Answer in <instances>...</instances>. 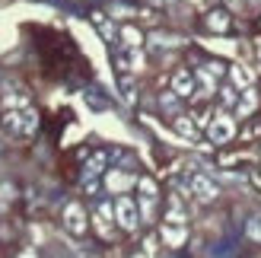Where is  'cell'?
I'll return each mask as SVG.
<instances>
[{"label": "cell", "mask_w": 261, "mask_h": 258, "mask_svg": "<svg viewBox=\"0 0 261 258\" xmlns=\"http://www.w3.org/2000/svg\"><path fill=\"white\" fill-rule=\"evenodd\" d=\"M115 220H118V226L127 229V233H130V229H137V223L143 220V217H140V208H137L130 198H124V191H121V198L115 201Z\"/></svg>", "instance_id": "6da1fadb"}, {"label": "cell", "mask_w": 261, "mask_h": 258, "mask_svg": "<svg viewBox=\"0 0 261 258\" xmlns=\"http://www.w3.org/2000/svg\"><path fill=\"white\" fill-rule=\"evenodd\" d=\"M121 89H124V99L134 102V83H130V80H121Z\"/></svg>", "instance_id": "ffe728a7"}, {"label": "cell", "mask_w": 261, "mask_h": 258, "mask_svg": "<svg viewBox=\"0 0 261 258\" xmlns=\"http://www.w3.org/2000/svg\"><path fill=\"white\" fill-rule=\"evenodd\" d=\"M121 35H124V45H130V48H140V42H143L137 29H124Z\"/></svg>", "instance_id": "9a60e30c"}, {"label": "cell", "mask_w": 261, "mask_h": 258, "mask_svg": "<svg viewBox=\"0 0 261 258\" xmlns=\"http://www.w3.org/2000/svg\"><path fill=\"white\" fill-rule=\"evenodd\" d=\"M207 134H211L214 144H226V140H232V134H236V124H232L229 115H214L211 124H207Z\"/></svg>", "instance_id": "3957f363"}, {"label": "cell", "mask_w": 261, "mask_h": 258, "mask_svg": "<svg viewBox=\"0 0 261 258\" xmlns=\"http://www.w3.org/2000/svg\"><path fill=\"white\" fill-rule=\"evenodd\" d=\"M64 226H67L73 236L86 233V211L80 204H67V208H64Z\"/></svg>", "instance_id": "5b68a950"}, {"label": "cell", "mask_w": 261, "mask_h": 258, "mask_svg": "<svg viewBox=\"0 0 261 258\" xmlns=\"http://www.w3.org/2000/svg\"><path fill=\"white\" fill-rule=\"evenodd\" d=\"M185 236H188V233H185V223H172V220H166V223H163V239L169 242V246H175V249H178L181 242H185Z\"/></svg>", "instance_id": "8992f818"}, {"label": "cell", "mask_w": 261, "mask_h": 258, "mask_svg": "<svg viewBox=\"0 0 261 258\" xmlns=\"http://www.w3.org/2000/svg\"><path fill=\"white\" fill-rule=\"evenodd\" d=\"M232 83L236 86H252V70H245V67H232Z\"/></svg>", "instance_id": "7c38bea8"}, {"label": "cell", "mask_w": 261, "mask_h": 258, "mask_svg": "<svg viewBox=\"0 0 261 258\" xmlns=\"http://www.w3.org/2000/svg\"><path fill=\"white\" fill-rule=\"evenodd\" d=\"M118 61H121V67H127V70H140V67H143L140 51L130 48V45H127V51H121V55H118Z\"/></svg>", "instance_id": "ba28073f"}, {"label": "cell", "mask_w": 261, "mask_h": 258, "mask_svg": "<svg viewBox=\"0 0 261 258\" xmlns=\"http://www.w3.org/2000/svg\"><path fill=\"white\" fill-rule=\"evenodd\" d=\"M178 99H181V96L175 93V89H172V93H166V96H163V109H169V112H175V109H178Z\"/></svg>", "instance_id": "2e32d148"}, {"label": "cell", "mask_w": 261, "mask_h": 258, "mask_svg": "<svg viewBox=\"0 0 261 258\" xmlns=\"http://www.w3.org/2000/svg\"><path fill=\"white\" fill-rule=\"evenodd\" d=\"M172 89L181 96V99H188V96H194V76L188 73V70H178L175 76H172Z\"/></svg>", "instance_id": "52a82bcc"}, {"label": "cell", "mask_w": 261, "mask_h": 258, "mask_svg": "<svg viewBox=\"0 0 261 258\" xmlns=\"http://www.w3.org/2000/svg\"><path fill=\"white\" fill-rule=\"evenodd\" d=\"M102 166H106V153H96V157L86 163V175H99Z\"/></svg>", "instance_id": "4fadbf2b"}, {"label": "cell", "mask_w": 261, "mask_h": 258, "mask_svg": "<svg viewBox=\"0 0 261 258\" xmlns=\"http://www.w3.org/2000/svg\"><path fill=\"white\" fill-rule=\"evenodd\" d=\"M175 127H178V134H185V137H198V127H194L188 118H181V115L175 118Z\"/></svg>", "instance_id": "5bb4252c"}, {"label": "cell", "mask_w": 261, "mask_h": 258, "mask_svg": "<svg viewBox=\"0 0 261 258\" xmlns=\"http://www.w3.org/2000/svg\"><path fill=\"white\" fill-rule=\"evenodd\" d=\"M112 217H115V208H112V204H99V211H96V223H99V229H102V236H109V233H112V229H109Z\"/></svg>", "instance_id": "30bf717a"}, {"label": "cell", "mask_w": 261, "mask_h": 258, "mask_svg": "<svg viewBox=\"0 0 261 258\" xmlns=\"http://www.w3.org/2000/svg\"><path fill=\"white\" fill-rule=\"evenodd\" d=\"M252 109H255V93H252V89H245V96L239 102V112H252Z\"/></svg>", "instance_id": "ac0fdd59"}, {"label": "cell", "mask_w": 261, "mask_h": 258, "mask_svg": "<svg viewBox=\"0 0 261 258\" xmlns=\"http://www.w3.org/2000/svg\"><path fill=\"white\" fill-rule=\"evenodd\" d=\"M130 185H134V178H130L127 172H118V169L109 172V188H112V191H118V195H121V191H127Z\"/></svg>", "instance_id": "9c48e42d"}, {"label": "cell", "mask_w": 261, "mask_h": 258, "mask_svg": "<svg viewBox=\"0 0 261 258\" xmlns=\"http://www.w3.org/2000/svg\"><path fill=\"white\" fill-rule=\"evenodd\" d=\"M4 124H7V131H13V134H32L35 127H38V115H35L32 109L7 112V118H4Z\"/></svg>", "instance_id": "7a4b0ae2"}, {"label": "cell", "mask_w": 261, "mask_h": 258, "mask_svg": "<svg viewBox=\"0 0 261 258\" xmlns=\"http://www.w3.org/2000/svg\"><path fill=\"white\" fill-rule=\"evenodd\" d=\"M188 188H191V195L198 198L201 204H207V201H214V198L220 195V191H217V185H214V178H207V175H201V172L188 178Z\"/></svg>", "instance_id": "277c9868"}, {"label": "cell", "mask_w": 261, "mask_h": 258, "mask_svg": "<svg viewBox=\"0 0 261 258\" xmlns=\"http://www.w3.org/2000/svg\"><path fill=\"white\" fill-rule=\"evenodd\" d=\"M245 236L249 239H255V242H261V214H255L249 223H245Z\"/></svg>", "instance_id": "8fae6325"}, {"label": "cell", "mask_w": 261, "mask_h": 258, "mask_svg": "<svg viewBox=\"0 0 261 258\" xmlns=\"http://www.w3.org/2000/svg\"><path fill=\"white\" fill-rule=\"evenodd\" d=\"M207 25H211V29H226V16L223 13H211V16H207Z\"/></svg>", "instance_id": "e0dca14e"}, {"label": "cell", "mask_w": 261, "mask_h": 258, "mask_svg": "<svg viewBox=\"0 0 261 258\" xmlns=\"http://www.w3.org/2000/svg\"><path fill=\"white\" fill-rule=\"evenodd\" d=\"M220 99H223L226 106H232V102H236V89H232V86H223V89H220Z\"/></svg>", "instance_id": "d6986e66"}]
</instances>
